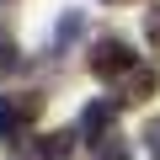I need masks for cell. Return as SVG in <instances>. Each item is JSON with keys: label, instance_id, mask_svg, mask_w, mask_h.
Listing matches in <instances>:
<instances>
[{"label": "cell", "instance_id": "cell-1", "mask_svg": "<svg viewBox=\"0 0 160 160\" xmlns=\"http://www.w3.org/2000/svg\"><path fill=\"white\" fill-rule=\"evenodd\" d=\"M38 112H43V96H32V91H11V96H0V139L27 133V128L38 123Z\"/></svg>", "mask_w": 160, "mask_h": 160}, {"label": "cell", "instance_id": "cell-2", "mask_svg": "<svg viewBox=\"0 0 160 160\" xmlns=\"http://www.w3.org/2000/svg\"><path fill=\"white\" fill-rule=\"evenodd\" d=\"M91 75H102V80L133 75V48H128L123 38H102V43L91 48Z\"/></svg>", "mask_w": 160, "mask_h": 160}, {"label": "cell", "instance_id": "cell-3", "mask_svg": "<svg viewBox=\"0 0 160 160\" xmlns=\"http://www.w3.org/2000/svg\"><path fill=\"white\" fill-rule=\"evenodd\" d=\"M112 118H118V102H91L80 112V128L86 133H112Z\"/></svg>", "mask_w": 160, "mask_h": 160}, {"label": "cell", "instance_id": "cell-4", "mask_svg": "<svg viewBox=\"0 0 160 160\" xmlns=\"http://www.w3.org/2000/svg\"><path fill=\"white\" fill-rule=\"evenodd\" d=\"M69 155H75V133L59 128V133H43L38 139V160H69Z\"/></svg>", "mask_w": 160, "mask_h": 160}, {"label": "cell", "instance_id": "cell-5", "mask_svg": "<svg viewBox=\"0 0 160 160\" xmlns=\"http://www.w3.org/2000/svg\"><path fill=\"white\" fill-rule=\"evenodd\" d=\"M91 160H128V139H123V133H102Z\"/></svg>", "mask_w": 160, "mask_h": 160}, {"label": "cell", "instance_id": "cell-6", "mask_svg": "<svg viewBox=\"0 0 160 160\" xmlns=\"http://www.w3.org/2000/svg\"><path fill=\"white\" fill-rule=\"evenodd\" d=\"M80 27H86V22H80V11H69V16L59 22V32H53V48H64V43H75V38H80Z\"/></svg>", "mask_w": 160, "mask_h": 160}, {"label": "cell", "instance_id": "cell-7", "mask_svg": "<svg viewBox=\"0 0 160 160\" xmlns=\"http://www.w3.org/2000/svg\"><path fill=\"white\" fill-rule=\"evenodd\" d=\"M149 91H155V69H133V75H128V96L139 102V96H149Z\"/></svg>", "mask_w": 160, "mask_h": 160}, {"label": "cell", "instance_id": "cell-8", "mask_svg": "<svg viewBox=\"0 0 160 160\" xmlns=\"http://www.w3.org/2000/svg\"><path fill=\"white\" fill-rule=\"evenodd\" d=\"M22 59H16V43L11 38H0V75H6V69H16Z\"/></svg>", "mask_w": 160, "mask_h": 160}, {"label": "cell", "instance_id": "cell-9", "mask_svg": "<svg viewBox=\"0 0 160 160\" xmlns=\"http://www.w3.org/2000/svg\"><path fill=\"white\" fill-rule=\"evenodd\" d=\"M144 149H149V155H155V160H160V118H155V123H149V128H144Z\"/></svg>", "mask_w": 160, "mask_h": 160}, {"label": "cell", "instance_id": "cell-10", "mask_svg": "<svg viewBox=\"0 0 160 160\" xmlns=\"http://www.w3.org/2000/svg\"><path fill=\"white\" fill-rule=\"evenodd\" d=\"M144 32H149V43H160V11H149V16H144Z\"/></svg>", "mask_w": 160, "mask_h": 160}]
</instances>
